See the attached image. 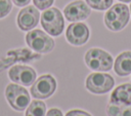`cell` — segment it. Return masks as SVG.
<instances>
[{"instance_id":"6da1fadb","label":"cell","mask_w":131,"mask_h":116,"mask_svg":"<svg viewBox=\"0 0 131 116\" xmlns=\"http://www.w3.org/2000/svg\"><path fill=\"white\" fill-rule=\"evenodd\" d=\"M130 18L129 8L123 3H117L108 8L104 14V24L111 31H121L124 29Z\"/></svg>"},{"instance_id":"7a4b0ae2","label":"cell","mask_w":131,"mask_h":116,"mask_svg":"<svg viewBox=\"0 0 131 116\" xmlns=\"http://www.w3.org/2000/svg\"><path fill=\"white\" fill-rule=\"evenodd\" d=\"M85 63L93 71L105 72L112 69L114 60L108 52L100 48H91L85 53Z\"/></svg>"},{"instance_id":"3957f363","label":"cell","mask_w":131,"mask_h":116,"mask_svg":"<svg viewBox=\"0 0 131 116\" xmlns=\"http://www.w3.org/2000/svg\"><path fill=\"white\" fill-rule=\"evenodd\" d=\"M41 25L49 35L59 36L64 28V20L57 8L49 7L41 14Z\"/></svg>"},{"instance_id":"277c9868","label":"cell","mask_w":131,"mask_h":116,"mask_svg":"<svg viewBox=\"0 0 131 116\" xmlns=\"http://www.w3.org/2000/svg\"><path fill=\"white\" fill-rule=\"evenodd\" d=\"M26 41L33 50L40 53H47L54 47L53 39L43 31L38 29L30 31L26 35Z\"/></svg>"},{"instance_id":"5b68a950","label":"cell","mask_w":131,"mask_h":116,"mask_svg":"<svg viewBox=\"0 0 131 116\" xmlns=\"http://www.w3.org/2000/svg\"><path fill=\"white\" fill-rule=\"evenodd\" d=\"M5 96L9 105L16 111H23L30 104V94L26 88L11 83L6 86Z\"/></svg>"},{"instance_id":"8992f818","label":"cell","mask_w":131,"mask_h":116,"mask_svg":"<svg viewBox=\"0 0 131 116\" xmlns=\"http://www.w3.org/2000/svg\"><path fill=\"white\" fill-rule=\"evenodd\" d=\"M115 85V79L106 73H91L86 78V88L96 94L110 91Z\"/></svg>"},{"instance_id":"52a82bcc","label":"cell","mask_w":131,"mask_h":116,"mask_svg":"<svg viewBox=\"0 0 131 116\" xmlns=\"http://www.w3.org/2000/svg\"><path fill=\"white\" fill-rule=\"evenodd\" d=\"M56 89V81L55 79L47 74L40 76L31 87V93L36 99H47L53 94Z\"/></svg>"},{"instance_id":"ba28073f","label":"cell","mask_w":131,"mask_h":116,"mask_svg":"<svg viewBox=\"0 0 131 116\" xmlns=\"http://www.w3.org/2000/svg\"><path fill=\"white\" fill-rule=\"evenodd\" d=\"M8 76L10 80L16 84H21L25 86L32 85L36 80V71L28 66L16 65L10 68L8 71Z\"/></svg>"},{"instance_id":"9c48e42d","label":"cell","mask_w":131,"mask_h":116,"mask_svg":"<svg viewBox=\"0 0 131 116\" xmlns=\"http://www.w3.org/2000/svg\"><path fill=\"white\" fill-rule=\"evenodd\" d=\"M90 7L82 0H77L69 3L63 9L66 18L73 23L86 20L90 15Z\"/></svg>"},{"instance_id":"30bf717a","label":"cell","mask_w":131,"mask_h":116,"mask_svg":"<svg viewBox=\"0 0 131 116\" xmlns=\"http://www.w3.org/2000/svg\"><path fill=\"white\" fill-rule=\"evenodd\" d=\"M89 29L84 23L71 24L66 32L67 40L73 45H83L89 39Z\"/></svg>"},{"instance_id":"8fae6325","label":"cell","mask_w":131,"mask_h":116,"mask_svg":"<svg viewBox=\"0 0 131 116\" xmlns=\"http://www.w3.org/2000/svg\"><path fill=\"white\" fill-rule=\"evenodd\" d=\"M40 18V13L34 6H26L23 8L17 15V26L23 31H30L35 28Z\"/></svg>"},{"instance_id":"7c38bea8","label":"cell","mask_w":131,"mask_h":116,"mask_svg":"<svg viewBox=\"0 0 131 116\" xmlns=\"http://www.w3.org/2000/svg\"><path fill=\"white\" fill-rule=\"evenodd\" d=\"M110 103L131 105V83H124L116 87L111 94Z\"/></svg>"},{"instance_id":"4fadbf2b","label":"cell","mask_w":131,"mask_h":116,"mask_svg":"<svg viewBox=\"0 0 131 116\" xmlns=\"http://www.w3.org/2000/svg\"><path fill=\"white\" fill-rule=\"evenodd\" d=\"M114 70L122 77L131 74V51H124L117 56L114 64Z\"/></svg>"},{"instance_id":"5bb4252c","label":"cell","mask_w":131,"mask_h":116,"mask_svg":"<svg viewBox=\"0 0 131 116\" xmlns=\"http://www.w3.org/2000/svg\"><path fill=\"white\" fill-rule=\"evenodd\" d=\"M107 116H131V106L110 103L106 107Z\"/></svg>"},{"instance_id":"9a60e30c","label":"cell","mask_w":131,"mask_h":116,"mask_svg":"<svg viewBox=\"0 0 131 116\" xmlns=\"http://www.w3.org/2000/svg\"><path fill=\"white\" fill-rule=\"evenodd\" d=\"M45 113H46V105L45 103H43L42 101H33L26 113H25V116H45Z\"/></svg>"},{"instance_id":"2e32d148","label":"cell","mask_w":131,"mask_h":116,"mask_svg":"<svg viewBox=\"0 0 131 116\" xmlns=\"http://www.w3.org/2000/svg\"><path fill=\"white\" fill-rule=\"evenodd\" d=\"M114 0H86V3L89 7L96 10H105L108 9Z\"/></svg>"},{"instance_id":"e0dca14e","label":"cell","mask_w":131,"mask_h":116,"mask_svg":"<svg viewBox=\"0 0 131 116\" xmlns=\"http://www.w3.org/2000/svg\"><path fill=\"white\" fill-rule=\"evenodd\" d=\"M12 8L11 0H0V18L6 16Z\"/></svg>"},{"instance_id":"ac0fdd59","label":"cell","mask_w":131,"mask_h":116,"mask_svg":"<svg viewBox=\"0 0 131 116\" xmlns=\"http://www.w3.org/2000/svg\"><path fill=\"white\" fill-rule=\"evenodd\" d=\"M53 1H54V0H33L34 5H35L37 8L41 9V10L49 8V7L52 5Z\"/></svg>"},{"instance_id":"d6986e66","label":"cell","mask_w":131,"mask_h":116,"mask_svg":"<svg viewBox=\"0 0 131 116\" xmlns=\"http://www.w3.org/2000/svg\"><path fill=\"white\" fill-rule=\"evenodd\" d=\"M66 116H91L89 113L85 112V111H82V110H78V109H75V110H71L69 111Z\"/></svg>"},{"instance_id":"ffe728a7","label":"cell","mask_w":131,"mask_h":116,"mask_svg":"<svg viewBox=\"0 0 131 116\" xmlns=\"http://www.w3.org/2000/svg\"><path fill=\"white\" fill-rule=\"evenodd\" d=\"M46 116H62V112L59 109L52 108V109H49V111L46 113Z\"/></svg>"},{"instance_id":"44dd1931","label":"cell","mask_w":131,"mask_h":116,"mask_svg":"<svg viewBox=\"0 0 131 116\" xmlns=\"http://www.w3.org/2000/svg\"><path fill=\"white\" fill-rule=\"evenodd\" d=\"M12 1H13V3H14L16 6H20V7H23V6L28 5V4L30 3L31 0H12Z\"/></svg>"},{"instance_id":"7402d4cb","label":"cell","mask_w":131,"mask_h":116,"mask_svg":"<svg viewBox=\"0 0 131 116\" xmlns=\"http://www.w3.org/2000/svg\"><path fill=\"white\" fill-rule=\"evenodd\" d=\"M119 1H122V2H126V3H128V2H131V0H119Z\"/></svg>"},{"instance_id":"603a6c76","label":"cell","mask_w":131,"mask_h":116,"mask_svg":"<svg viewBox=\"0 0 131 116\" xmlns=\"http://www.w3.org/2000/svg\"><path fill=\"white\" fill-rule=\"evenodd\" d=\"M130 11H131V4H130Z\"/></svg>"}]
</instances>
